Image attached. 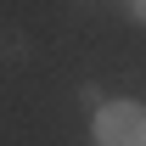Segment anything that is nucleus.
Instances as JSON below:
<instances>
[{"label": "nucleus", "mask_w": 146, "mask_h": 146, "mask_svg": "<svg viewBox=\"0 0 146 146\" xmlns=\"http://www.w3.org/2000/svg\"><path fill=\"white\" fill-rule=\"evenodd\" d=\"M79 101H84L90 112H101V107H107V96H101V84H79Z\"/></svg>", "instance_id": "f03ea898"}, {"label": "nucleus", "mask_w": 146, "mask_h": 146, "mask_svg": "<svg viewBox=\"0 0 146 146\" xmlns=\"http://www.w3.org/2000/svg\"><path fill=\"white\" fill-rule=\"evenodd\" d=\"M124 6H129V17H135V23L146 28V0H124Z\"/></svg>", "instance_id": "7ed1b4c3"}, {"label": "nucleus", "mask_w": 146, "mask_h": 146, "mask_svg": "<svg viewBox=\"0 0 146 146\" xmlns=\"http://www.w3.org/2000/svg\"><path fill=\"white\" fill-rule=\"evenodd\" d=\"M96 146H146V107L141 101H107L90 124Z\"/></svg>", "instance_id": "f257e3e1"}]
</instances>
